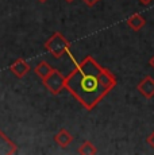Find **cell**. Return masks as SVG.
<instances>
[{"label": "cell", "mask_w": 154, "mask_h": 155, "mask_svg": "<svg viewBox=\"0 0 154 155\" xmlns=\"http://www.w3.org/2000/svg\"><path fill=\"white\" fill-rule=\"evenodd\" d=\"M43 85L52 94H58L65 88V77L57 69H53L52 73L43 80Z\"/></svg>", "instance_id": "3957f363"}, {"label": "cell", "mask_w": 154, "mask_h": 155, "mask_svg": "<svg viewBox=\"0 0 154 155\" xmlns=\"http://www.w3.org/2000/svg\"><path fill=\"white\" fill-rule=\"evenodd\" d=\"M54 142H55V144H57V146L65 148V147H68V146L73 142V136H72V134H70L68 130L62 128V130H60L54 135Z\"/></svg>", "instance_id": "52a82bcc"}, {"label": "cell", "mask_w": 154, "mask_h": 155, "mask_svg": "<svg viewBox=\"0 0 154 155\" xmlns=\"http://www.w3.org/2000/svg\"><path fill=\"white\" fill-rule=\"evenodd\" d=\"M115 85V76L108 69L100 66L92 57L79 62L72 73L65 77V88L88 111L93 109Z\"/></svg>", "instance_id": "6da1fadb"}, {"label": "cell", "mask_w": 154, "mask_h": 155, "mask_svg": "<svg viewBox=\"0 0 154 155\" xmlns=\"http://www.w3.org/2000/svg\"><path fill=\"white\" fill-rule=\"evenodd\" d=\"M150 65H152V66L154 68V57H153V58H152V59H150Z\"/></svg>", "instance_id": "5bb4252c"}, {"label": "cell", "mask_w": 154, "mask_h": 155, "mask_svg": "<svg viewBox=\"0 0 154 155\" xmlns=\"http://www.w3.org/2000/svg\"><path fill=\"white\" fill-rule=\"evenodd\" d=\"M82 2H84L85 4L88 5V7H93V5L96 4V3L99 2V0H82Z\"/></svg>", "instance_id": "7c38bea8"}, {"label": "cell", "mask_w": 154, "mask_h": 155, "mask_svg": "<svg viewBox=\"0 0 154 155\" xmlns=\"http://www.w3.org/2000/svg\"><path fill=\"white\" fill-rule=\"evenodd\" d=\"M77 153L81 154V155H95V154H97V150H96V147H95V144L92 142L87 140L80 146Z\"/></svg>", "instance_id": "30bf717a"}, {"label": "cell", "mask_w": 154, "mask_h": 155, "mask_svg": "<svg viewBox=\"0 0 154 155\" xmlns=\"http://www.w3.org/2000/svg\"><path fill=\"white\" fill-rule=\"evenodd\" d=\"M10 70L14 76L18 77V78H23V77L30 71V65H28L23 58H18L16 61H14L12 64L10 65Z\"/></svg>", "instance_id": "8992f818"}, {"label": "cell", "mask_w": 154, "mask_h": 155, "mask_svg": "<svg viewBox=\"0 0 154 155\" xmlns=\"http://www.w3.org/2000/svg\"><path fill=\"white\" fill-rule=\"evenodd\" d=\"M18 153L16 144L0 130V155H12Z\"/></svg>", "instance_id": "277c9868"}, {"label": "cell", "mask_w": 154, "mask_h": 155, "mask_svg": "<svg viewBox=\"0 0 154 155\" xmlns=\"http://www.w3.org/2000/svg\"><path fill=\"white\" fill-rule=\"evenodd\" d=\"M38 2H41V3H45V2H47V0H38Z\"/></svg>", "instance_id": "9a60e30c"}, {"label": "cell", "mask_w": 154, "mask_h": 155, "mask_svg": "<svg viewBox=\"0 0 154 155\" xmlns=\"http://www.w3.org/2000/svg\"><path fill=\"white\" fill-rule=\"evenodd\" d=\"M138 92L146 99L154 97V78L152 76H146L137 86Z\"/></svg>", "instance_id": "5b68a950"}, {"label": "cell", "mask_w": 154, "mask_h": 155, "mask_svg": "<svg viewBox=\"0 0 154 155\" xmlns=\"http://www.w3.org/2000/svg\"><path fill=\"white\" fill-rule=\"evenodd\" d=\"M142 3H143V4H149V3H152L153 0H141Z\"/></svg>", "instance_id": "4fadbf2b"}, {"label": "cell", "mask_w": 154, "mask_h": 155, "mask_svg": "<svg viewBox=\"0 0 154 155\" xmlns=\"http://www.w3.org/2000/svg\"><path fill=\"white\" fill-rule=\"evenodd\" d=\"M147 143H149V146L154 150V132L152 135H149V138H147Z\"/></svg>", "instance_id": "8fae6325"}, {"label": "cell", "mask_w": 154, "mask_h": 155, "mask_svg": "<svg viewBox=\"0 0 154 155\" xmlns=\"http://www.w3.org/2000/svg\"><path fill=\"white\" fill-rule=\"evenodd\" d=\"M54 69V68H52L49 64H47L46 61H42V62H39V64L35 66V69H34V71H35V74H37L38 77H39L41 80H45L47 76H49L50 73H52V70Z\"/></svg>", "instance_id": "9c48e42d"}, {"label": "cell", "mask_w": 154, "mask_h": 155, "mask_svg": "<svg viewBox=\"0 0 154 155\" xmlns=\"http://www.w3.org/2000/svg\"><path fill=\"white\" fill-rule=\"evenodd\" d=\"M126 23L131 30H134V31H139V30L145 26L146 20H145V18L142 16L141 14H134L126 20Z\"/></svg>", "instance_id": "ba28073f"}, {"label": "cell", "mask_w": 154, "mask_h": 155, "mask_svg": "<svg viewBox=\"0 0 154 155\" xmlns=\"http://www.w3.org/2000/svg\"><path fill=\"white\" fill-rule=\"evenodd\" d=\"M45 49L55 58H61L62 55L69 54L70 43L61 32H54L45 42Z\"/></svg>", "instance_id": "7a4b0ae2"}, {"label": "cell", "mask_w": 154, "mask_h": 155, "mask_svg": "<svg viewBox=\"0 0 154 155\" xmlns=\"http://www.w3.org/2000/svg\"><path fill=\"white\" fill-rule=\"evenodd\" d=\"M66 2H69V3H72V2H73V0H66Z\"/></svg>", "instance_id": "2e32d148"}]
</instances>
